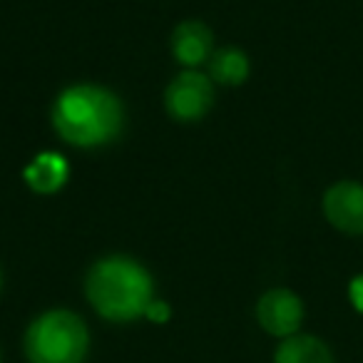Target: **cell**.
Wrapping results in <instances>:
<instances>
[{"mask_svg":"<svg viewBox=\"0 0 363 363\" xmlns=\"http://www.w3.org/2000/svg\"><path fill=\"white\" fill-rule=\"evenodd\" d=\"M67 174H70V167L55 152H43L38 155L30 164L26 167L23 177H26L28 187L38 194H52L65 184Z\"/></svg>","mask_w":363,"mask_h":363,"instance_id":"8","label":"cell"},{"mask_svg":"<svg viewBox=\"0 0 363 363\" xmlns=\"http://www.w3.org/2000/svg\"><path fill=\"white\" fill-rule=\"evenodd\" d=\"M323 214L343 234H363V184L338 182L323 194Z\"/></svg>","mask_w":363,"mask_h":363,"instance_id":"6","label":"cell"},{"mask_svg":"<svg viewBox=\"0 0 363 363\" xmlns=\"http://www.w3.org/2000/svg\"><path fill=\"white\" fill-rule=\"evenodd\" d=\"M90 336L80 316L72 311H48L30 323L26 353L30 363H82Z\"/></svg>","mask_w":363,"mask_h":363,"instance_id":"3","label":"cell"},{"mask_svg":"<svg viewBox=\"0 0 363 363\" xmlns=\"http://www.w3.org/2000/svg\"><path fill=\"white\" fill-rule=\"evenodd\" d=\"M145 316L150 318V321H155V323H167V321H169V316H172V311H169V306H167L164 301H152L150 306H147Z\"/></svg>","mask_w":363,"mask_h":363,"instance_id":"11","label":"cell"},{"mask_svg":"<svg viewBox=\"0 0 363 363\" xmlns=\"http://www.w3.org/2000/svg\"><path fill=\"white\" fill-rule=\"evenodd\" d=\"M52 125L70 145H105L120 132L122 105L105 87L75 85L57 97L52 107Z\"/></svg>","mask_w":363,"mask_h":363,"instance_id":"2","label":"cell"},{"mask_svg":"<svg viewBox=\"0 0 363 363\" xmlns=\"http://www.w3.org/2000/svg\"><path fill=\"white\" fill-rule=\"evenodd\" d=\"M257 318L264 331L272 333V336H294L303 318L301 298L289 289H272L259 298Z\"/></svg>","mask_w":363,"mask_h":363,"instance_id":"5","label":"cell"},{"mask_svg":"<svg viewBox=\"0 0 363 363\" xmlns=\"http://www.w3.org/2000/svg\"><path fill=\"white\" fill-rule=\"evenodd\" d=\"M274 363H333V353L316 336H289L274 353Z\"/></svg>","mask_w":363,"mask_h":363,"instance_id":"9","label":"cell"},{"mask_svg":"<svg viewBox=\"0 0 363 363\" xmlns=\"http://www.w3.org/2000/svg\"><path fill=\"white\" fill-rule=\"evenodd\" d=\"M212 30L199 21L182 23L172 35V52L182 65H199L207 57H212Z\"/></svg>","mask_w":363,"mask_h":363,"instance_id":"7","label":"cell"},{"mask_svg":"<svg viewBox=\"0 0 363 363\" xmlns=\"http://www.w3.org/2000/svg\"><path fill=\"white\" fill-rule=\"evenodd\" d=\"M214 102L212 82L199 72H182L167 87L164 105L174 120L192 122L202 120Z\"/></svg>","mask_w":363,"mask_h":363,"instance_id":"4","label":"cell"},{"mask_svg":"<svg viewBox=\"0 0 363 363\" xmlns=\"http://www.w3.org/2000/svg\"><path fill=\"white\" fill-rule=\"evenodd\" d=\"M348 298H351L353 308L363 313V274L356 277L351 284H348Z\"/></svg>","mask_w":363,"mask_h":363,"instance_id":"12","label":"cell"},{"mask_svg":"<svg viewBox=\"0 0 363 363\" xmlns=\"http://www.w3.org/2000/svg\"><path fill=\"white\" fill-rule=\"evenodd\" d=\"M212 77L222 85H242L249 75V60L237 48H222L212 55Z\"/></svg>","mask_w":363,"mask_h":363,"instance_id":"10","label":"cell"},{"mask_svg":"<svg viewBox=\"0 0 363 363\" xmlns=\"http://www.w3.org/2000/svg\"><path fill=\"white\" fill-rule=\"evenodd\" d=\"M87 298L107 321H135L145 316L152 298V277L137 262L110 257L97 262L87 274Z\"/></svg>","mask_w":363,"mask_h":363,"instance_id":"1","label":"cell"}]
</instances>
